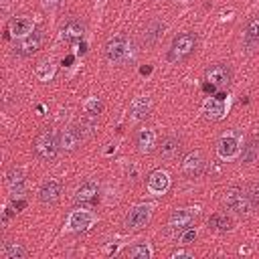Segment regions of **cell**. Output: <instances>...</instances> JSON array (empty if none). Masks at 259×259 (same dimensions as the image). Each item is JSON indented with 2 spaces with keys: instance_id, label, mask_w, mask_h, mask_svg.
<instances>
[{
  "instance_id": "35",
  "label": "cell",
  "mask_w": 259,
  "mask_h": 259,
  "mask_svg": "<svg viewBox=\"0 0 259 259\" xmlns=\"http://www.w3.org/2000/svg\"><path fill=\"white\" fill-rule=\"evenodd\" d=\"M14 206H16V210H20V208L26 206V202H24V200H14Z\"/></svg>"
},
{
  "instance_id": "21",
  "label": "cell",
  "mask_w": 259,
  "mask_h": 259,
  "mask_svg": "<svg viewBox=\"0 0 259 259\" xmlns=\"http://www.w3.org/2000/svg\"><path fill=\"white\" fill-rule=\"evenodd\" d=\"M130 111H132V117L134 119H146L152 111V99L148 95H140L132 101L130 105Z\"/></svg>"
},
{
  "instance_id": "16",
  "label": "cell",
  "mask_w": 259,
  "mask_h": 259,
  "mask_svg": "<svg viewBox=\"0 0 259 259\" xmlns=\"http://www.w3.org/2000/svg\"><path fill=\"white\" fill-rule=\"evenodd\" d=\"M83 34H85V22L81 18H69L61 30L63 40H67V42H79L83 38Z\"/></svg>"
},
{
  "instance_id": "5",
  "label": "cell",
  "mask_w": 259,
  "mask_h": 259,
  "mask_svg": "<svg viewBox=\"0 0 259 259\" xmlns=\"http://www.w3.org/2000/svg\"><path fill=\"white\" fill-rule=\"evenodd\" d=\"M130 38L125 36V34H115V36H111L107 42H105V49H103V53H105V59L109 61V63H125L127 61V57H130Z\"/></svg>"
},
{
  "instance_id": "33",
  "label": "cell",
  "mask_w": 259,
  "mask_h": 259,
  "mask_svg": "<svg viewBox=\"0 0 259 259\" xmlns=\"http://www.w3.org/2000/svg\"><path fill=\"white\" fill-rule=\"evenodd\" d=\"M59 4H61V0H42V6H45L47 10H55Z\"/></svg>"
},
{
  "instance_id": "15",
  "label": "cell",
  "mask_w": 259,
  "mask_h": 259,
  "mask_svg": "<svg viewBox=\"0 0 259 259\" xmlns=\"http://www.w3.org/2000/svg\"><path fill=\"white\" fill-rule=\"evenodd\" d=\"M170 188V174L166 170H154L148 176V190L154 196H162L166 194V190Z\"/></svg>"
},
{
  "instance_id": "29",
  "label": "cell",
  "mask_w": 259,
  "mask_h": 259,
  "mask_svg": "<svg viewBox=\"0 0 259 259\" xmlns=\"http://www.w3.org/2000/svg\"><path fill=\"white\" fill-rule=\"evenodd\" d=\"M2 255L6 259H24L28 253L20 243H4L2 245Z\"/></svg>"
},
{
  "instance_id": "18",
  "label": "cell",
  "mask_w": 259,
  "mask_h": 259,
  "mask_svg": "<svg viewBox=\"0 0 259 259\" xmlns=\"http://www.w3.org/2000/svg\"><path fill=\"white\" fill-rule=\"evenodd\" d=\"M95 200H97V182L85 180L83 184H79V188L75 190V202L77 204H91Z\"/></svg>"
},
{
  "instance_id": "24",
  "label": "cell",
  "mask_w": 259,
  "mask_h": 259,
  "mask_svg": "<svg viewBox=\"0 0 259 259\" xmlns=\"http://www.w3.org/2000/svg\"><path fill=\"white\" fill-rule=\"evenodd\" d=\"M257 160H259V138L253 136V138L247 140V144L241 150V162L243 164H253Z\"/></svg>"
},
{
  "instance_id": "22",
  "label": "cell",
  "mask_w": 259,
  "mask_h": 259,
  "mask_svg": "<svg viewBox=\"0 0 259 259\" xmlns=\"http://www.w3.org/2000/svg\"><path fill=\"white\" fill-rule=\"evenodd\" d=\"M6 186H8L10 194L20 196L24 192V174L18 168H10L6 172Z\"/></svg>"
},
{
  "instance_id": "31",
  "label": "cell",
  "mask_w": 259,
  "mask_h": 259,
  "mask_svg": "<svg viewBox=\"0 0 259 259\" xmlns=\"http://www.w3.org/2000/svg\"><path fill=\"white\" fill-rule=\"evenodd\" d=\"M247 194H249L253 206L257 208V206H259V180H257V182H251V184L247 186Z\"/></svg>"
},
{
  "instance_id": "7",
  "label": "cell",
  "mask_w": 259,
  "mask_h": 259,
  "mask_svg": "<svg viewBox=\"0 0 259 259\" xmlns=\"http://www.w3.org/2000/svg\"><path fill=\"white\" fill-rule=\"evenodd\" d=\"M42 40H45V32L40 28H32V32H28L26 36H22L14 45V51L20 57H30V55H34L42 47Z\"/></svg>"
},
{
  "instance_id": "4",
  "label": "cell",
  "mask_w": 259,
  "mask_h": 259,
  "mask_svg": "<svg viewBox=\"0 0 259 259\" xmlns=\"http://www.w3.org/2000/svg\"><path fill=\"white\" fill-rule=\"evenodd\" d=\"M241 140H243V134L239 130H229L221 136L219 140V146H217V152H219V158L221 160H235L241 152Z\"/></svg>"
},
{
  "instance_id": "13",
  "label": "cell",
  "mask_w": 259,
  "mask_h": 259,
  "mask_svg": "<svg viewBox=\"0 0 259 259\" xmlns=\"http://www.w3.org/2000/svg\"><path fill=\"white\" fill-rule=\"evenodd\" d=\"M180 152H182V140L178 136L168 134V136L162 138V142L158 146L160 158H164V160H176L180 156Z\"/></svg>"
},
{
  "instance_id": "25",
  "label": "cell",
  "mask_w": 259,
  "mask_h": 259,
  "mask_svg": "<svg viewBox=\"0 0 259 259\" xmlns=\"http://www.w3.org/2000/svg\"><path fill=\"white\" fill-rule=\"evenodd\" d=\"M245 42L251 47H259V16H253L245 24Z\"/></svg>"
},
{
  "instance_id": "2",
  "label": "cell",
  "mask_w": 259,
  "mask_h": 259,
  "mask_svg": "<svg viewBox=\"0 0 259 259\" xmlns=\"http://www.w3.org/2000/svg\"><path fill=\"white\" fill-rule=\"evenodd\" d=\"M196 34L194 32H180L174 36L170 49H168V61L170 63H180L184 59H188L194 51H196Z\"/></svg>"
},
{
  "instance_id": "27",
  "label": "cell",
  "mask_w": 259,
  "mask_h": 259,
  "mask_svg": "<svg viewBox=\"0 0 259 259\" xmlns=\"http://www.w3.org/2000/svg\"><path fill=\"white\" fill-rule=\"evenodd\" d=\"M125 257H132V259H150L152 257V249L148 243H138L134 247H127L123 251Z\"/></svg>"
},
{
  "instance_id": "19",
  "label": "cell",
  "mask_w": 259,
  "mask_h": 259,
  "mask_svg": "<svg viewBox=\"0 0 259 259\" xmlns=\"http://www.w3.org/2000/svg\"><path fill=\"white\" fill-rule=\"evenodd\" d=\"M61 196V182L59 180H47L38 190V200L42 204H53Z\"/></svg>"
},
{
  "instance_id": "9",
  "label": "cell",
  "mask_w": 259,
  "mask_h": 259,
  "mask_svg": "<svg viewBox=\"0 0 259 259\" xmlns=\"http://www.w3.org/2000/svg\"><path fill=\"white\" fill-rule=\"evenodd\" d=\"M204 166H206V160H204L202 152H198V150L188 152L182 160V174L186 178H198L204 172Z\"/></svg>"
},
{
  "instance_id": "3",
  "label": "cell",
  "mask_w": 259,
  "mask_h": 259,
  "mask_svg": "<svg viewBox=\"0 0 259 259\" xmlns=\"http://www.w3.org/2000/svg\"><path fill=\"white\" fill-rule=\"evenodd\" d=\"M95 123H89V125H69L65 127L61 134H59V144H61V150L63 152H73L81 146V142L87 138L89 132H93Z\"/></svg>"
},
{
  "instance_id": "12",
  "label": "cell",
  "mask_w": 259,
  "mask_h": 259,
  "mask_svg": "<svg viewBox=\"0 0 259 259\" xmlns=\"http://www.w3.org/2000/svg\"><path fill=\"white\" fill-rule=\"evenodd\" d=\"M231 75H233V73H231V67L225 65V63L210 65V67L206 69V73H204L206 81L212 83L214 87H225V85H229V83H231Z\"/></svg>"
},
{
  "instance_id": "20",
  "label": "cell",
  "mask_w": 259,
  "mask_h": 259,
  "mask_svg": "<svg viewBox=\"0 0 259 259\" xmlns=\"http://www.w3.org/2000/svg\"><path fill=\"white\" fill-rule=\"evenodd\" d=\"M136 146L142 154H150L156 148V132L152 127H144L136 134Z\"/></svg>"
},
{
  "instance_id": "32",
  "label": "cell",
  "mask_w": 259,
  "mask_h": 259,
  "mask_svg": "<svg viewBox=\"0 0 259 259\" xmlns=\"http://www.w3.org/2000/svg\"><path fill=\"white\" fill-rule=\"evenodd\" d=\"M194 239H196V233H194V231H190V229H186V231H184V235H182V243H186V245H188V243H192Z\"/></svg>"
},
{
  "instance_id": "8",
  "label": "cell",
  "mask_w": 259,
  "mask_h": 259,
  "mask_svg": "<svg viewBox=\"0 0 259 259\" xmlns=\"http://www.w3.org/2000/svg\"><path fill=\"white\" fill-rule=\"evenodd\" d=\"M150 214H152L150 204H138V206H134V208L125 214L123 227H125L127 231H140V229H144V227L148 225Z\"/></svg>"
},
{
  "instance_id": "17",
  "label": "cell",
  "mask_w": 259,
  "mask_h": 259,
  "mask_svg": "<svg viewBox=\"0 0 259 259\" xmlns=\"http://www.w3.org/2000/svg\"><path fill=\"white\" fill-rule=\"evenodd\" d=\"M164 28H166V24H164L162 20L152 18L150 22H146V26H144V30H142V42H144V45H148V47L156 45V42L162 38Z\"/></svg>"
},
{
  "instance_id": "37",
  "label": "cell",
  "mask_w": 259,
  "mask_h": 259,
  "mask_svg": "<svg viewBox=\"0 0 259 259\" xmlns=\"http://www.w3.org/2000/svg\"><path fill=\"white\" fill-rule=\"evenodd\" d=\"M174 257H192V255H190V253H184V251H176Z\"/></svg>"
},
{
  "instance_id": "34",
  "label": "cell",
  "mask_w": 259,
  "mask_h": 259,
  "mask_svg": "<svg viewBox=\"0 0 259 259\" xmlns=\"http://www.w3.org/2000/svg\"><path fill=\"white\" fill-rule=\"evenodd\" d=\"M202 91H206V93H212V91H214V85L206 81V83H202Z\"/></svg>"
},
{
  "instance_id": "28",
  "label": "cell",
  "mask_w": 259,
  "mask_h": 259,
  "mask_svg": "<svg viewBox=\"0 0 259 259\" xmlns=\"http://www.w3.org/2000/svg\"><path fill=\"white\" fill-rule=\"evenodd\" d=\"M208 227L214 229V231H229V229H233V219L227 217V214L217 212V214H210V219H208Z\"/></svg>"
},
{
  "instance_id": "6",
  "label": "cell",
  "mask_w": 259,
  "mask_h": 259,
  "mask_svg": "<svg viewBox=\"0 0 259 259\" xmlns=\"http://www.w3.org/2000/svg\"><path fill=\"white\" fill-rule=\"evenodd\" d=\"M223 204L229 210L237 212V214H247V212H251L255 208L251 198H249V194H247V190H241V188H227L225 196H223Z\"/></svg>"
},
{
  "instance_id": "1",
  "label": "cell",
  "mask_w": 259,
  "mask_h": 259,
  "mask_svg": "<svg viewBox=\"0 0 259 259\" xmlns=\"http://www.w3.org/2000/svg\"><path fill=\"white\" fill-rule=\"evenodd\" d=\"M61 152V144H59V132L55 130H45L42 134L36 136L34 140V154L42 160V162H53Z\"/></svg>"
},
{
  "instance_id": "11",
  "label": "cell",
  "mask_w": 259,
  "mask_h": 259,
  "mask_svg": "<svg viewBox=\"0 0 259 259\" xmlns=\"http://www.w3.org/2000/svg\"><path fill=\"white\" fill-rule=\"evenodd\" d=\"M93 223H95V214H93L91 210H87V208H77V210H73V212L69 214V219H67V229L77 233V231L89 229Z\"/></svg>"
},
{
  "instance_id": "14",
  "label": "cell",
  "mask_w": 259,
  "mask_h": 259,
  "mask_svg": "<svg viewBox=\"0 0 259 259\" xmlns=\"http://www.w3.org/2000/svg\"><path fill=\"white\" fill-rule=\"evenodd\" d=\"M225 99H227L225 93H217L214 97L206 99L204 105H202V113H204V117L210 119V121H219V119L225 115Z\"/></svg>"
},
{
  "instance_id": "36",
  "label": "cell",
  "mask_w": 259,
  "mask_h": 259,
  "mask_svg": "<svg viewBox=\"0 0 259 259\" xmlns=\"http://www.w3.org/2000/svg\"><path fill=\"white\" fill-rule=\"evenodd\" d=\"M140 73H142V75H150V73H152V67H142Z\"/></svg>"
},
{
  "instance_id": "26",
  "label": "cell",
  "mask_w": 259,
  "mask_h": 259,
  "mask_svg": "<svg viewBox=\"0 0 259 259\" xmlns=\"http://www.w3.org/2000/svg\"><path fill=\"white\" fill-rule=\"evenodd\" d=\"M34 75L38 81H51L55 77V63L51 59H45L40 61L36 67H34Z\"/></svg>"
},
{
  "instance_id": "10",
  "label": "cell",
  "mask_w": 259,
  "mask_h": 259,
  "mask_svg": "<svg viewBox=\"0 0 259 259\" xmlns=\"http://www.w3.org/2000/svg\"><path fill=\"white\" fill-rule=\"evenodd\" d=\"M196 219V208H176L172 214H170V229L172 231H178V233H184L186 229H190V225L194 223Z\"/></svg>"
},
{
  "instance_id": "30",
  "label": "cell",
  "mask_w": 259,
  "mask_h": 259,
  "mask_svg": "<svg viewBox=\"0 0 259 259\" xmlns=\"http://www.w3.org/2000/svg\"><path fill=\"white\" fill-rule=\"evenodd\" d=\"M83 109H85V113H87L89 117H97V115L103 111V103H101V99H97V97H89V99L83 103Z\"/></svg>"
},
{
  "instance_id": "23",
  "label": "cell",
  "mask_w": 259,
  "mask_h": 259,
  "mask_svg": "<svg viewBox=\"0 0 259 259\" xmlns=\"http://www.w3.org/2000/svg\"><path fill=\"white\" fill-rule=\"evenodd\" d=\"M8 30H10L12 36L22 38V36H26L28 32H32V20H30V18H24V16H16V18L10 20Z\"/></svg>"
}]
</instances>
